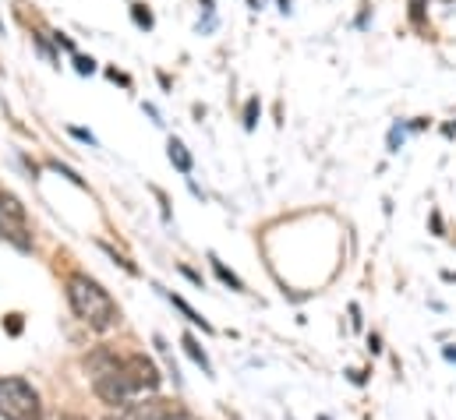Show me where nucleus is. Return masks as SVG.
I'll return each mask as SVG.
<instances>
[{
	"label": "nucleus",
	"instance_id": "nucleus-1",
	"mask_svg": "<svg viewBox=\"0 0 456 420\" xmlns=\"http://www.w3.org/2000/svg\"><path fill=\"white\" fill-rule=\"evenodd\" d=\"M64 294H68V304H71L75 318H78L82 325H89L93 332H110V328L120 325V308H117V301L93 279V276L71 272L68 283H64Z\"/></svg>",
	"mask_w": 456,
	"mask_h": 420
},
{
	"label": "nucleus",
	"instance_id": "nucleus-2",
	"mask_svg": "<svg viewBox=\"0 0 456 420\" xmlns=\"http://www.w3.org/2000/svg\"><path fill=\"white\" fill-rule=\"evenodd\" d=\"M0 417L4 420H43L39 392L25 378L0 375Z\"/></svg>",
	"mask_w": 456,
	"mask_h": 420
},
{
	"label": "nucleus",
	"instance_id": "nucleus-3",
	"mask_svg": "<svg viewBox=\"0 0 456 420\" xmlns=\"http://www.w3.org/2000/svg\"><path fill=\"white\" fill-rule=\"evenodd\" d=\"M0 240L18 247V251H32V222L28 212L21 206L18 195L0 191Z\"/></svg>",
	"mask_w": 456,
	"mask_h": 420
},
{
	"label": "nucleus",
	"instance_id": "nucleus-4",
	"mask_svg": "<svg viewBox=\"0 0 456 420\" xmlns=\"http://www.w3.org/2000/svg\"><path fill=\"white\" fill-rule=\"evenodd\" d=\"M120 368H124V375H127V382H131L134 396H152V392L159 389V382H163L159 368H156L145 353H127Z\"/></svg>",
	"mask_w": 456,
	"mask_h": 420
},
{
	"label": "nucleus",
	"instance_id": "nucleus-5",
	"mask_svg": "<svg viewBox=\"0 0 456 420\" xmlns=\"http://www.w3.org/2000/svg\"><path fill=\"white\" fill-rule=\"evenodd\" d=\"M120 364H124V360H120ZM93 392L100 396V403H107V407H117V410L131 407V400H134V389H131V382H127L124 368H117L114 375H103V378H96V382H93Z\"/></svg>",
	"mask_w": 456,
	"mask_h": 420
},
{
	"label": "nucleus",
	"instance_id": "nucleus-6",
	"mask_svg": "<svg viewBox=\"0 0 456 420\" xmlns=\"http://www.w3.org/2000/svg\"><path fill=\"white\" fill-rule=\"evenodd\" d=\"M120 360L124 357H117L110 346H96L82 364H86V371H89V378L96 382V378H103V375H114L117 368H120Z\"/></svg>",
	"mask_w": 456,
	"mask_h": 420
},
{
	"label": "nucleus",
	"instance_id": "nucleus-7",
	"mask_svg": "<svg viewBox=\"0 0 456 420\" xmlns=\"http://www.w3.org/2000/svg\"><path fill=\"white\" fill-rule=\"evenodd\" d=\"M167 149H170V163H174L181 174H191V156H188V149H184L177 138H170V145H167Z\"/></svg>",
	"mask_w": 456,
	"mask_h": 420
},
{
	"label": "nucleus",
	"instance_id": "nucleus-8",
	"mask_svg": "<svg viewBox=\"0 0 456 420\" xmlns=\"http://www.w3.org/2000/svg\"><path fill=\"white\" fill-rule=\"evenodd\" d=\"M184 350H188V357L206 371V375H213V364H209V357H206V350L195 343V335H184Z\"/></svg>",
	"mask_w": 456,
	"mask_h": 420
},
{
	"label": "nucleus",
	"instance_id": "nucleus-9",
	"mask_svg": "<svg viewBox=\"0 0 456 420\" xmlns=\"http://www.w3.org/2000/svg\"><path fill=\"white\" fill-rule=\"evenodd\" d=\"M170 301H174V308H181V311H184V318H188L191 325H202V332H213V325H209L206 318L199 315V311H195V308H191V304H188L184 297H170Z\"/></svg>",
	"mask_w": 456,
	"mask_h": 420
},
{
	"label": "nucleus",
	"instance_id": "nucleus-10",
	"mask_svg": "<svg viewBox=\"0 0 456 420\" xmlns=\"http://www.w3.org/2000/svg\"><path fill=\"white\" fill-rule=\"evenodd\" d=\"M209 262H213V269H216V276H220V279H224L227 287H233V290H244V283H240V279H237V276L230 272V269H227V265H224V262H220V258H216V254H213Z\"/></svg>",
	"mask_w": 456,
	"mask_h": 420
},
{
	"label": "nucleus",
	"instance_id": "nucleus-11",
	"mask_svg": "<svg viewBox=\"0 0 456 420\" xmlns=\"http://www.w3.org/2000/svg\"><path fill=\"white\" fill-rule=\"evenodd\" d=\"M134 21H138L142 28H152V14H149V11H142V4H134Z\"/></svg>",
	"mask_w": 456,
	"mask_h": 420
},
{
	"label": "nucleus",
	"instance_id": "nucleus-12",
	"mask_svg": "<svg viewBox=\"0 0 456 420\" xmlns=\"http://www.w3.org/2000/svg\"><path fill=\"white\" fill-rule=\"evenodd\" d=\"M163 420H199V417H195V414H188V410H177V407H174Z\"/></svg>",
	"mask_w": 456,
	"mask_h": 420
},
{
	"label": "nucleus",
	"instance_id": "nucleus-13",
	"mask_svg": "<svg viewBox=\"0 0 456 420\" xmlns=\"http://www.w3.org/2000/svg\"><path fill=\"white\" fill-rule=\"evenodd\" d=\"M75 64H78V71H82V75H93V71H96V64H93V61H86V57H78Z\"/></svg>",
	"mask_w": 456,
	"mask_h": 420
},
{
	"label": "nucleus",
	"instance_id": "nucleus-14",
	"mask_svg": "<svg viewBox=\"0 0 456 420\" xmlns=\"http://www.w3.org/2000/svg\"><path fill=\"white\" fill-rule=\"evenodd\" d=\"M244 124H248V127H255V100L248 103V120H244Z\"/></svg>",
	"mask_w": 456,
	"mask_h": 420
},
{
	"label": "nucleus",
	"instance_id": "nucleus-15",
	"mask_svg": "<svg viewBox=\"0 0 456 420\" xmlns=\"http://www.w3.org/2000/svg\"><path fill=\"white\" fill-rule=\"evenodd\" d=\"M7 328H11V332H14V335H18V332H21V321H18V315H11V321H7Z\"/></svg>",
	"mask_w": 456,
	"mask_h": 420
},
{
	"label": "nucleus",
	"instance_id": "nucleus-16",
	"mask_svg": "<svg viewBox=\"0 0 456 420\" xmlns=\"http://www.w3.org/2000/svg\"><path fill=\"white\" fill-rule=\"evenodd\" d=\"M71 134H75V138H82V141H93V134H89V131H78V127H71Z\"/></svg>",
	"mask_w": 456,
	"mask_h": 420
},
{
	"label": "nucleus",
	"instance_id": "nucleus-17",
	"mask_svg": "<svg viewBox=\"0 0 456 420\" xmlns=\"http://www.w3.org/2000/svg\"><path fill=\"white\" fill-rule=\"evenodd\" d=\"M61 420H89L86 414H61Z\"/></svg>",
	"mask_w": 456,
	"mask_h": 420
},
{
	"label": "nucleus",
	"instance_id": "nucleus-18",
	"mask_svg": "<svg viewBox=\"0 0 456 420\" xmlns=\"http://www.w3.org/2000/svg\"><path fill=\"white\" fill-rule=\"evenodd\" d=\"M103 420H131V417H127L124 410H117V414H110V417H103Z\"/></svg>",
	"mask_w": 456,
	"mask_h": 420
},
{
	"label": "nucleus",
	"instance_id": "nucleus-19",
	"mask_svg": "<svg viewBox=\"0 0 456 420\" xmlns=\"http://www.w3.org/2000/svg\"><path fill=\"white\" fill-rule=\"evenodd\" d=\"M0 32H4V21H0Z\"/></svg>",
	"mask_w": 456,
	"mask_h": 420
}]
</instances>
